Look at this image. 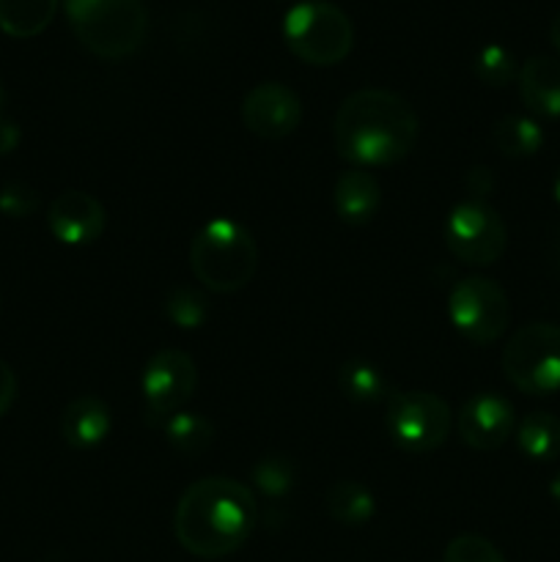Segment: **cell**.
Returning a JSON list of instances; mask_svg holds the SVG:
<instances>
[{
    "label": "cell",
    "mask_w": 560,
    "mask_h": 562,
    "mask_svg": "<svg viewBox=\"0 0 560 562\" xmlns=\"http://www.w3.org/2000/svg\"><path fill=\"white\" fill-rule=\"evenodd\" d=\"M66 16L88 53L121 60L137 53L148 33L143 0H64Z\"/></svg>",
    "instance_id": "obj_4"
},
{
    "label": "cell",
    "mask_w": 560,
    "mask_h": 562,
    "mask_svg": "<svg viewBox=\"0 0 560 562\" xmlns=\"http://www.w3.org/2000/svg\"><path fill=\"white\" fill-rule=\"evenodd\" d=\"M302 102L283 82H258L242 99V124L261 140H283L300 126Z\"/></svg>",
    "instance_id": "obj_11"
},
{
    "label": "cell",
    "mask_w": 560,
    "mask_h": 562,
    "mask_svg": "<svg viewBox=\"0 0 560 562\" xmlns=\"http://www.w3.org/2000/svg\"><path fill=\"white\" fill-rule=\"evenodd\" d=\"M190 269L214 294L242 291L258 272V245L245 225L228 217L209 220L190 245Z\"/></svg>",
    "instance_id": "obj_3"
},
{
    "label": "cell",
    "mask_w": 560,
    "mask_h": 562,
    "mask_svg": "<svg viewBox=\"0 0 560 562\" xmlns=\"http://www.w3.org/2000/svg\"><path fill=\"white\" fill-rule=\"evenodd\" d=\"M198 368L187 351L159 349L143 368L141 390L146 398L148 423L163 426L170 415L181 412L195 395Z\"/></svg>",
    "instance_id": "obj_10"
},
{
    "label": "cell",
    "mask_w": 560,
    "mask_h": 562,
    "mask_svg": "<svg viewBox=\"0 0 560 562\" xmlns=\"http://www.w3.org/2000/svg\"><path fill=\"white\" fill-rule=\"evenodd\" d=\"M60 0H0V31L14 38H33L47 31Z\"/></svg>",
    "instance_id": "obj_18"
},
{
    "label": "cell",
    "mask_w": 560,
    "mask_h": 562,
    "mask_svg": "<svg viewBox=\"0 0 560 562\" xmlns=\"http://www.w3.org/2000/svg\"><path fill=\"white\" fill-rule=\"evenodd\" d=\"M163 434L168 437L170 448L181 456H201L214 445V423L201 412H176L163 423Z\"/></svg>",
    "instance_id": "obj_21"
},
{
    "label": "cell",
    "mask_w": 560,
    "mask_h": 562,
    "mask_svg": "<svg viewBox=\"0 0 560 562\" xmlns=\"http://www.w3.org/2000/svg\"><path fill=\"white\" fill-rule=\"evenodd\" d=\"M333 203L346 225H368L382 206V190L366 168H349L335 181Z\"/></svg>",
    "instance_id": "obj_16"
},
{
    "label": "cell",
    "mask_w": 560,
    "mask_h": 562,
    "mask_svg": "<svg viewBox=\"0 0 560 562\" xmlns=\"http://www.w3.org/2000/svg\"><path fill=\"white\" fill-rule=\"evenodd\" d=\"M505 379L525 395H555L560 390V327L525 324L503 349Z\"/></svg>",
    "instance_id": "obj_6"
},
{
    "label": "cell",
    "mask_w": 560,
    "mask_h": 562,
    "mask_svg": "<svg viewBox=\"0 0 560 562\" xmlns=\"http://www.w3.org/2000/svg\"><path fill=\"white\" fill-rule=\"evenodd\" d=\"M338 387L355 404H379L390 398V382L373 362L349 360L338 371Z\"/></svg>",
    "instance_id": "obj_22"
},
{
    "label": "cell",
    "mask_w": 560,
    "mask_h": 562,
    "mask_svg": "<svg viewBox=\"0 0 560 562\" xmlns=\"http://www.w3.org/2000/svg\"><path fill=\"white\" fill-rule=\"evenodd\" d=\"M250 477L267 499L285 497L294 486V464L285 456H264V459L256 461Z\"/></svg>",
    "instance_id": "obj_25"
},
{
    "label": "cell",
    "mask_w": 560,
    "mask_h": 562,
    "mask_svg": "<svg viewBox=\"0 0 560 562\" xmlns=\"http://www.w3.org/2000/svg\"><path fill=\"white\" fill-rule=\"evenodd\" d=\"M549 497H552V503L560 508V472L552 477V483H549Z\"/></svg>",
    "instance_id": "obj_31"
},
{
    "label": "cell",
    "mask_w": 560,
    "mask_h": 562,
    "mask_svg": "<svg viewBox=\"0 0 560 562\" xmlns=\"http://www.w3.org/2000/svg\"><path fill=\"white\" fill-rule=\"evenodd\" d=\"M552 195H555V201L560 203V173H558V179H555V184H552Z\"/></svg>",
    "instance_id": "obj_33"
},
{
    "label": "cell",
    "mask_w": 560,
    "mask_h": 562,
    "mask_svg": "<svg viewBox=\"0 0 560 562\" xmlns=\"http://www.w3.org/2000/svg\"><path fill=\"white\" fill-rule=\"evenodd\" d=\"M390 439L404 453L423 456L443 448L453 431V409L448 401L434 393L412 390V393H393L388 398V415H384Z\"/></svg>",
    "instance_id": "obj_7"
},
{
    "label": "cell",
    "mask_w": 560,
    "mask_h": 562,
    "mask_svg": "<svg viewBox=\"0 0 560 562\" xmlns=\"http://www.w3.org/2000/svg\"><path fill=\"white\" fill-rule=\"evenodd\" d=\"M110 426V406L97 395H80L60 415V439L75 450H91L108 439Z\"/></svg>",
    "instance_id": "obj_15"
},
{
    "label": "cell",
    "mask_w": 560,
    "mask_h": 562,
    "mask_svg": "<svg viewBox=\"0 0 560 562\" xmlns=\"http://www.w3.org/2000/svg\"><path fill=\"white\" fill-rule=\"evenodd\" d=\"M283 38L305 64L335 66L351 53L355 27L349 14L329 0H302L285 11Z\"/></svg>",
    "instance_id": "obj_5"
},
{
    "label": "cell",
    "mask_w": 560,
    "mask_h": 562,
    "mask_svg": "<svg viewBox=\"0 0 560 562\" xmlns=\"http://www.w3.org/2000/svg\"><path fill=\"white\" fill-rule=\"evenodd\" d=\"M443 562H505V558L489 538L467 532V536H456L445 547Z\"/></svg>",
    "instance_id": "obj_26"
},
{
    "label": "cell",
    "mask_w": 560,
    "mask_h": 562,
    "mask_svg": "<svg viewBox=\"0 0 560 562\" xmlns=\"http://www.w3.org/2000/svg\"><path fill=\"white\" fill-rule=\"evenodd\" d=\"M456 431L459 439L472 450L481 453H492V450L503 448L516 431V412L508 398L483 390L475 393L456 415Z\"/></svg>",
    "instance_id": "obj_12"
},
{
    "label": "cell",
    "mask_w": 560,
    "mask_h": 562,
    "mask_svg": "<svg viewBox=\"0 0 560 562\" xmlns=\"http://www.w3.org/2000/svg\"><path fill=\"white\" fill-rule=\"evenodd\" d=\"M38 192L25 181H11L0 190V212L11 220H25L36 214Z\"/></svg>",
    "instance_id": "obj_27"
},
{
    "label": "cell",
    "mask_w": 560,
    "mask_h": 562,
    "mask_svg": "<svg viewBox=\"0 0 560 562\" xmlns=\"http://www.w3.org/2000/svg\"><path fill=\"white\" fill-rule=\"evenodd\" d=\"M324 510L333 521L344 527H362L377 514V499L371 488L360 481H335L324 492Z\"/></svg>",
    "instance_id": "obj_17"
},
{
    "label": "cell",
    "mask_w": 560,
    "mask_h": 562,
    "mask_svg": "<svg viewBox=\"0 0 560 562\" xmlns=\"http://www.w3.org/2000/svg\"><path fill=\"white\" fill-rule=\"evenodd\" d=\"M549 38H552L555 49H558V53H560V11H558V14H555L552 25H549Z\"/></svg>",
    "instance_id": "obj_30"
},
{
    "label": "cell",
    "mask_w": 560,
    "mask_h": 562,
    "mask_svg": "<svg viewBox=\"0 0 560 562\" xmlns=\"http://www.w3.org/2000/svg\"><path fill=\"white\" fill-rule=\"evenodd\" d=\"M492 143L503 157L525 159L541 151L544 130L527 115H503L492 126Z\"/></svg>",
    "instance_id": "obj_20"
},
{
    "label": "cell",
    "mask_w": 560,
    "mask_h": 562,
    "mask_svg": "<svg viewBox=\"0 0 560 562\" xmlns=\"http://www.w3.org/2000/svg\"><path fill=\"white\" fill-rule=\"evenodd\" d=\"M450 324L478 346L500 340L508 329L511 302L500 283L489 278H464L450 289L448 296Z\"/></svg>",
    "instance_id": "obj_8"
},
{
    "label": "cell",
    "mask_w": 560,
    "mask_h": 562,
    "mask_svg": "<svg viewBox=\"0 0 560 562\" xmlns=\"http://www.w3.org/2000/svg\"><path fill=\"white\" fill-rule=\"evenodd\" d=\"M516 445L530 461L560 459V420L549 412H530L516 423Z\"/></svg>",
    "instance_id": "obj_19"
},
{
    "label": "cell",
    "mask_w": 560,
    "mask_h": 562,
    "mask_svg": "<svg viewBox=\"0 0 560 562\" xmlns=\"http://www.w3.org/2000/svg\"><path fill=\"white\" fill-rule=\"evenodd\" d=\"M519 97L538 119H560V60L530 55L519 66Z\"/></svg>",
    "instance_id": "obj_14"
},
{
    "label": "cell",
    "mask_w": 560,
    "mask_h": 562,
    "mask_svg": "<svg viewBox=\"0 0 560 562\" xmlns=\"http://www.w3.org/2000/svg\"><path fill=\"white\" fill-rule=\"evenodd\" d=\"M421 121L401 93L360 88L340 102L333 124L335 151L355 168H384L412 154Z\"/></svg>",
    "instance_id": "obj_1"
},
{
    "label": "cell",
    "mask_w": 560,
    "mask_h": 562,
    "mask_svg": "<svg viewBox=\"0 0 560 562\" xmlns=\"http://www.w3.org/2000/svg\"><path fill=\"white\" fill-rule=\"evenodd\" d=\"M445 245L467 267H492L508 245L503 217L483 201H461L445 220Z\"/></svg>",
    "instance_id": "obj_9"
},
{
    "label": "cell",
    "mask_w": 560,
    "mask_h": 562,
    "mask_svg": "<svg viewBox=\"0 0 560 562\" xmlns=\"http://www.w3.org/2000/svg\"><path fill=\"white\" fill-rule=\"evenodd\" d=\"M5 102H9V97H5V88L0 86V119H3V110H5Z\"/></svg>",
    "instance_id": "obj_32"
},
{
    "label": "cell",
    "mask_w": 560,
    "mask_h": 562,
    "mask_svg": "<svg viewBox=\"0 0 560 562\" xmlns=\"http://www.w3.org/2000/svg\"><path fill=\"white\" fill-rule=\"evenodd\" d=\"M256 525V494L234 477H201L176 503V541L184 552L203 560L234 554L236 549L245 547Z\"/></svg>",
    "instance_id": "obj_2"
},
{
    "label": "cell",
    "mask_w": 560,
    "mask_h": 562,
    "mask_svg": "<svg viewBox=\"0 0 560 562\" xmlns=\"http://www.w3.org/2000/svg\"><path fill=\"white\" fill-rule=\"evenodd\" d=\"M165 316L179 329H198L209 318V300L192 285H173L165 296Z\"/></svg>",
    "instance_id": "obj_23"
},
{
    "label": "cell",
    "mask_w": 560,
    "mask_h": 562,
    "mask_svg": "<svg viewBox=\"0 0 560 562\" xmlns=\"http://www.w3.org/2000/svg\"><path fill=\"white\" fill-rule=\"evenodd\" d=\"M475 75L489 88H505L508 82H514L519 77V64H516L514 53L508 47H503V44H486L475 55Z\"/></svg>",
    "instance_id": "obj_24"
},
{
    "label": "cell",
    "mask_w": 560,
    "mask_h": 562,
    "mask_svg": "<svg viewBox=\"0 0 560 562\" xmlns=\"http://www.w3.org/2000/svg\"><path fill=\"white\" fill-rule=\"evenodd\" d=\"M16 387H20V384H16L14 368H11L5 360H0V417L14 406Z\"/></svg>",
    "instance_id": "obj_28"
},
{
    "label": "cell",
    "mask_w": 560,
    "mask_h": 562,
    "mask_svg": "<svg viewBox=\"0 0 560 562\" xmlns=\"http://www.w3.org/2000/svg\"><path fill=\"white\" fill-rule=\"evenodd\" d=\"M49 234L69 247L93 245L108 228V212L93 195L82 190H66L53 198L47 212Z\"/></svg>",
    "instance_id": "obj_13"
},
{
    "label": "cell",
    "mask_w": 560,
    "mask_h": 562,
    "mask_svg": "<svg viewBox=\"0 0 560 562\" xmlns=\"http://www.w3.org/2000/svg\"><path fill=\"white\" fill-rule=\"evenodd\" d=\"M20 146V126L9 119H0V157Z\"/></svg>",
    "instance_id": "obj_29"
}]
</instances>
